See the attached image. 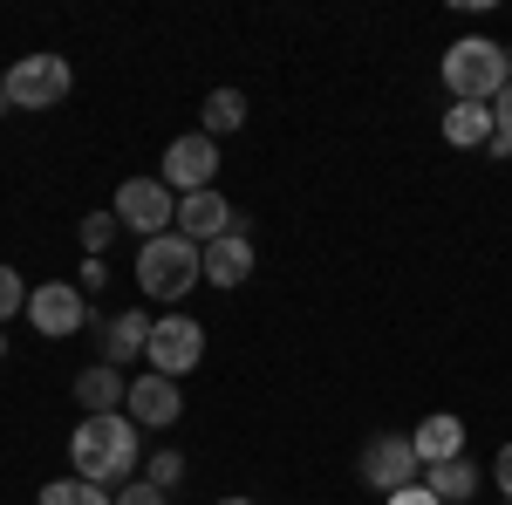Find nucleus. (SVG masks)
Wrapping results in <instances>:
<instances>
[{
  "label": "nucleus",
  "instance_id": "nucleus-17",
  "mask_svg": "<svg viewBox=\"0 0 512 505\" xmlns=\"http://www.w3.org/2000/svg\"><path fill=\"white\" fill-rule=\"evenodd\" d=\"M424 485L437 492V505H465L478 492V465L472 458H451V465H431L424 471Z\"/></svg>",
  "mask_w": 512,
  "mask_h": 505
},
{
  "label": "nucleus",
  "instance_id": "nucleus-24",
  "mask_svg": "<svg viewBox=\"0 0 512 505\" xmlns=\"http://www.w3.org/2000/svg\"><path fill=\"white\" fill-rule=\"evenodd\" d=\"M117 505H164V492L144 485V478H130V485H117Z\"/></svg>",
  "mask_w": 512,
  "mask_h": 505
},
{
  "label": "nucleus",
  "instance_id": "nucleus-23",
  "mask_svg": "<svg viewBox=\"0 0 512 505\" xmlns=\"http://www.w3.org/2000/svg\"><path fill=\"white\" fill-rule=\"evenodd\" d=\"M492 157H512V89L492 103Z\"/></svg>",
  "mask_w": 512,
  "mask_h": 505
},
{
  "label": "nucleus",
  "instance_id": "nucleus-29",
  "mask_svg": "<svg viewBox=\"0 0 512 505\" xmlns=\"http://www.w3.org/2000/svg\"><path fill=\"white\" fill-rule=\"evenodd\" d=\"M219 505H253V499H219Z\"/></svg>",
  "mask_w": 512,
  "mask_h": 505
},
{
  "label": "nucleus",
  "instance_id": "nucleus-9",
  "mask_svg": "<svg viewBox=\"0 0 512 505\" xmlns=\"http://www.w3.org/2000/svg\"><path fill=\"white\" fill-rule=\"evenodd\" d=\"M158 178H164L178 198L212 192V178H219V144H212L205 130H192V137H171V144H164V171H158Z\"/></svg>",
  "mask_w": 512,
  "mask_h": 505
},
{
  "label": "nucleus",
  "instance_id": "nucleus-18",
  "mask_svg": "<svg viewBox=\"0 0 512 505\" xmlns=\"http://www.w3.org/2000/svg\"><path fill=\"white\" fill-rule=\"evenodd\" d=\"M198 117H205V137L219 144L226 130H239V123H246V96H239V89H212V96L198 103Z\"/></svg>",
  "mask_w": 512,
  "mask_h": 505
},
{
  "label": "nucleus",
  "instance_id": "nucleus-26",
  "mask_svg": "<svg viewBox=\"0 0 512 505\" xmlns=\"http://www.w3.org/2000/svg\"><path fill=\"white\" fill-rule=\"evenodd\" d=\"M96 287H110V267L103 260H82V294H96Z\"/></svg>",
  "mask_w": 512,
  "mask_h": 505
},
{
  "label": "nucleus",
  "instance_id": "nucleus-31",
  "mask_svg": "<svg viewBox=\"0 0 512 505\" xmlns=\"http://www.w3.org/2000/svg\"><path fill=\"white\" fill-rule=\"evenodd\" d=\"M499 505H512V499H499Z\"/></svg>",
  "mask_w": 512,
  "mask_h": 505
},
{
  "label": "nucleus",
  "instance_id": "nucleus-4",
  "mask_svg": "<svg viewBox=\"0 0 512 505\" xmlns=\"http://www.w3.org/2000/svg\"><path fill=\"white\" fill-rule=\"evenodd\" d=\"M69 89H76V69H69V55H21L14 69H7V103L14 110H55V103H69Z\"/></svg>",
  "mask_w": 512,
  "mask_h": 505
},
{
  "label": "nucleus",
  "instance_id": "nucleus-14",
  "mask_svg": "<svg viewBox=\"0 0 512 505\" xmlns=\"http://www.w3.org/2000/svg\"><path fill=\"white\" fill-rule=\"evenodd\" d=\"M410 444H417L424 471H431V465H451V458H465V424H458L451 410H437V417H424V424L410 430Z\"/></svg>",
  "mask_w": 512,
  "mask_h": 505
},
{
  "label": "nucleus",
  "instance_id": "nucleus-10",
  "mask_svg": "<svg viewBox=\"0 0 512 505\" xmlns=\"http://www.w3.org/2000/svg\"><path fill=\"white\" fill-rule=\"evenodd\" d=\"M123 417L137 430H171L185 417V389L158 376V369H144V376H130V396H123Z\"/></svg>",
  "mask_w": 512,
  "mask_h": 505
},
{
  "label": "nucleus",
  "instance_id": "nucleus-28",
  "mask_svg": "<svg viewBox=\"0 0 512 505\" xmlns=\"http://www.w3.org/2000/svg\"><path fill=\"white\" fill-rule=\"evenodd\" d=\"M7 110H14V103H7V69H0V117H7Z\"/></svg>",
  "mask_w": 512,
  "mask_h": 505
},
{
  "label": "nucleus",
  "instance_id": "nucleus-11",
  "mask_svg": "<svg viewBox=\"0 0 512 505\" xmlns=\"http://www.w3.org/2000/svg\"><path fill=\"white\" fill-rule=\"evenodd\" d=\"M233 205H226V192L212 185V192H192V198H178V226L171 233H185L192 246H212V239H226L233 233Z\"/></svg>",
  "mask_w": 512,
  "mask_h": 505
},
{
  "label": "nucleus",
  "instance_id": "nucleus-1",
  "mask_svg": "<svg viewBox=\"0 0 512 505\" xmlns=\"http://www.w3.org/2000/svg\"><path fill=\"white\" fill-rule=\"evenodd\" d=\"M69 465H76V478L117 492V485H130V478L144 471V437H137V424H130L123 410H110V417H76Z\"/></svg>",
  "mask_w": 512,
  "mask_h": 505
},
{
  "label": "nucleus",
  "instance_id": "nucleus-22",
  "mask_svg": "<svg viewBox=\"0 0 512 505\" xmlns=\"http://www.w3.org/2000/svg\"><path fill=\"white\" fill-rule=\"evenodd\" d=\"M28 294L35 287H21V273L0 260V321H14V314H28Z\"/></svg>",
  "mask_w": 512,
  "mask_h": 505
},
{
  "label": "nucleus",
  "instance_id": "nucleus-25",
  "mask_svg": "<svg viewBox=\"0 0 512 505\" xmlns=\"http://www.w3.org/2000/svg\"><path fill=\"white\" fill-rule=\"evenodd\" d=\"M383 505H437V492L417 478V485H403V492H396V499H383Z\"/></svg>",
  "mask_w": 512,
  "mask_h": 505
},
{
  "label": "nucleus",
  "instance_id": "nucleus-27",
  "mask_svg": "<svg viewBox=\"0 0 512 505\" xmlns=\"http://www.w3.org/2000/svg\"><path fill=\"white\" fill-rule=\"evenodd\" d=\"M492 478H499V492H506V499H512V444H506V451H499V458H492Z\"/></svg>",
  "mask_w": 512,
  "mask_h": 505
},
{
  "label": "nucleus",
  "instance_id": "nucleus-3",
  "mask_svg": "<svg viewBox=\"0 0 512 505\" xmlns=\"http://www.w3.org/2000/svg\"><path fill=\"white\" fill-rule=\"evenodd\" d=\"M205 280V246H192L185 233H158L137 246V287L151 301H185Z\"/></svg>",
  "mask_w": 512,
  "mask_h": 505
},
{
  "label": "nucleus",
  "instance_id": "nucleus-21",
  "mask_svg": "<svg viewBox=\"0 0 512 505\" xmlns=\"http://www.w3.org/2000/svg\"><path fill=\"white\" fill-rule=\"evenodd\" d=\"M178 478H185V451H151V458H144V485L171 492Z\"/></svg>",
  "mask_w": 512,
  "mask_h": 505
},
{
  "label": "nucleus",
  "instance_id": "nucleus-20",
  "mask_svg": "<svg viewBox=\"0 0 512 505\" xmlns=\"http://www.w3.org/2000/svg\"><path fill=\"white\" fill-rule=\"evenodd\" d=\"M117 212H89V219H82V253H89V260H103V253H110V246H117Z\"/></svg>",
  "mask_w": 512,
  "mask_h": 505
},
{
  "label": "nucleus",
  "instance_id": "nucleus-16",
  "mask_svg": "<svg viewBox=\"0 0 512 505\" xmlns=\"http://www.w3.org/2000/svg\"><path fill=\"white\" fill-rule=\"evenodd\" d=\"M144 349H151V314L123 308V314L103 321V362H110V369H123L130 355H144Z\"/></svg>",
  "mask_w": 512,
  "mask_h": 505
},
{
  "label": "nucleus",
  "instance_id": "nucleus-15",
  "mask_svg": "<svg viewBox=\"0 0 512 505\" xmlns=\"http://www.w3.org/2000/svg\"><path fill=\"white\" fill-rule=\"evenodd\" d=\"M437 130L451 151H492V103H451Z\"/></svg>",
  "mask_w": 512,
  "mask_h": 505
},
{
  "label": "nucleus",
  "instance_id": "nucleus-2",
  "mask_svg": "<svg viewBox=\"0 0 512 505\" xmlns=\"http://www.w3.org/2000/svg\"><path fill=\"white\" fill-rule=\"evenodd\" d=\"M444 89L451 103H499L512 89V48H499L492 35H458L444 48Z\"/></svg>",
  "mask_w": 512,
  "mask_h": 505
},
{
  "label": "nucleus",
  "instance_id": "nucleus-6",
  "mask_svg": "<svg viewBox=\"0 0 512 505\" xmlns=\"http://www.w3.org/2000/svg\"><path fill=\"white\" fill-rule=\"evenodd\" d=\"M355 478H362L369 492L396 499L403 485H417V478H424V458H417V444H410V437L383 430V437H369V444H362V458H355Z\"/></svg>",
  "mask_w": 512,
  "mask_h": 505
},
{
  "label": "nucleus",
  "instance_id": "nucleus-12",
  "mask_svg": "<svg viewBox=\"0 0 512 505\" xmlns=\"http://www.w3.org/2000/svg\"><path fill=\"white\" fill-rule=\"evenodd\" d=\"M205 280L212 287H246L253 280V239H246V226H233L226 239L205 246Z\"/></svg>",
  "mask_w": 512,
  "mask_h": 505
},
{
  "label": "nucleus",
  "instance_id": "nucleus-7",
  "mask_svg": "<svg viewBox=\"0 0 512 505\" xmlns=\"http://www.w3.org/2000/svg\"><path fill=\"white\" fill-rule=\"evenodd\" d=\"M144 362H151L158 376H171V383H185L198 362H205V321H192V314H164V321H151V349H144Z\"/></svg>",
  "mask_w": 512,
  "mask_h": 505
},
{
  "label": "nucleus",
  "instance_id": "nucleus-8",
  "mask_svg": "<svg viewBox=\"0 0 512 505\" xmlns=\"http://www.w3.org/2000/svg\"><path fill=\"white\" fill-rule=\"evenodd\" d=\"M28 328L48 335V342H62V335L89 328V294H82L76 280H41L35 294H28Z\"/></svg>",
  "mask_w": 512,
  "mask_h": 505
},
{
  "label": "nucleus",
  "instance_id": "nucleus-19",
  "mask_svg": "<svg viewBox=\"0 0 512 505\" xmlns=\"http://www.w3.org/2000/svg\"><path fill=\"white\" fill-rule=\"evenodd\" d=\"M41 505H117V492H103L89 478H55V485H41Z\"/></svg>",
  "mask_w": 512,
  "mask_h": 505
},
{
  "label": "nucleus",
  "instance_id": "nucleus-30",
  "mask_svg": "<svg viewBox=\"0 0 512 505\" xmlns=\"http://www.w3.org/2000/svg\"><path fill=\"white\" fill-rule=\"evenodd\" d=\"M0 355H7V335H0Z\"/></svg>",
  "mask_w": 512,
  "mask_h": 505
},
{
  "label": "nucleus",
  "instance_id": "nucleus-13",
  "mask_svg": "<svg viewBox=\"0 0 512 505\" xmlns=\"http://www.w3.org/2000/svg\"><path fill=\"white\" fill-rule=\"evenodd\" d=\"M123 396H130V376L110 369V362H89L76 376V410L82 417H110V410H123Z\"/></svg>",
  "mask_w": 512,
  "mask_h": 505
},
{
  "label": "nucleus",
  "instance_id": "nucleus-5",
  "mask_svg": "<svg viewBox=\"0 0 512 505\" xmlns=\"http://www.w3.org/2000/svg\"><path fill=\"white\" fill-rule=\"evenodd\" d=\"M117 226L123 233H137V239H158L178 226V192L164 185V178H123L117 185Z\"/></svg>",
  "mask_w": 512,
  "mask_h": 505
}]
</instances>
